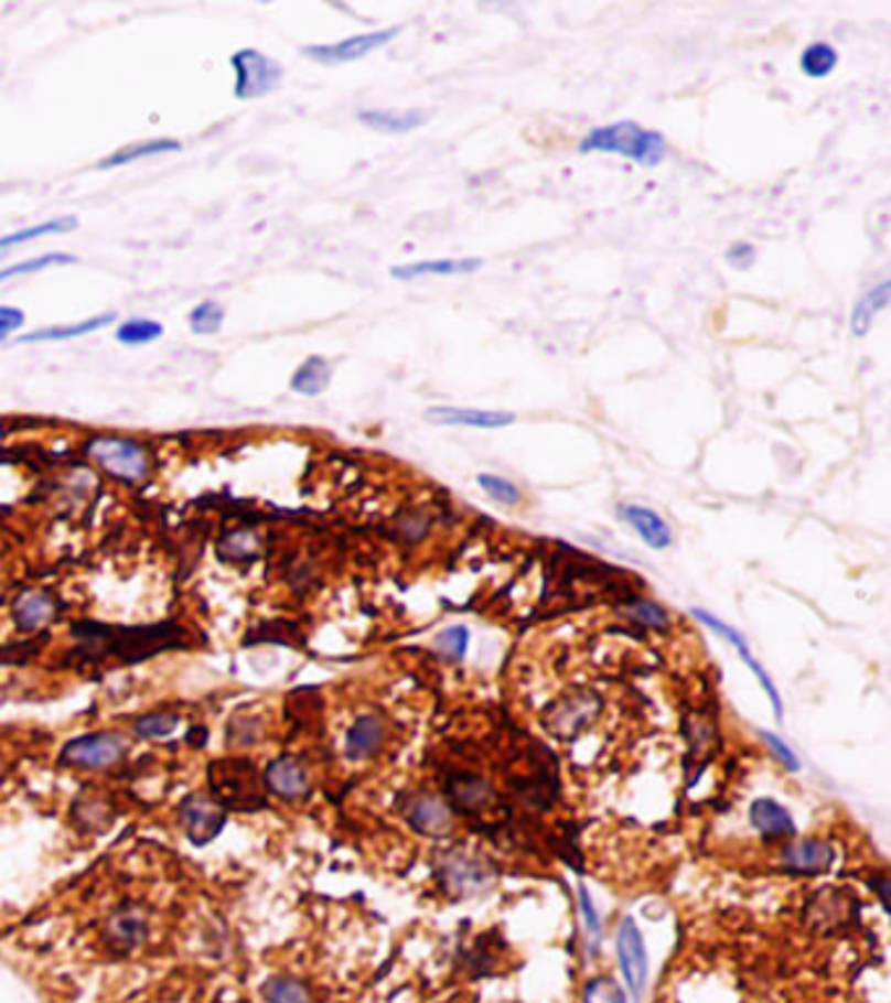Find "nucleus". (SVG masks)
<instances>
[{"label":"nucleus","instance_id":"nucleus-1","mask_svg":"<svg viewBox=\"0 0 891 1003\" xmlns=\"http://www.w3.org/2000/svg\"><path fill=\"white\" fill-rule=\"evenodd\" d=\"M74 648L66 664L74 669H118L133 667L168 651H191L194 640L179 623L158 625H105L82 619L71 625Z\"/></svg>","mask_w":891,"mask_h":1003},{"label":"nucleus","instance_id":"nucleus-2","mask_svg":"<svg viewBox=\"0 0 891 1003\" xmlns=\"http://www.w3.org/2000/svg\"><path fill=\"white\" fill-rule=\"evenodd\" d=\"M210 800H215L225 813H259L267 808L265 776L257 763L246 755H225L210 761L207 766Z\"/></svg>","mask_w":891,"mask_h":1003},{"label":"nucleus","instance_id":"nucleus-3","mask_svg":"<svg viewBox=\"0 0 891 1003\" xmlns=\"http://www.w3.org/2000/svg\"><path fill=\"white\" fill-rule=\"evenodd\" d=\"M578 152L591 154H620L643 168H656L667 158V139L659 131L643 129L635 121H618L591 129L578 144Z\"/></svg>","mask_w":891,"mask_h":1003},{"label":"nucleus","instance_id":"nucleus-4","mask_svg":"<svg viewBox=\"0 0 891 1003\" xmlns=\"http://www.w3.org/2000/svg\"><path fill=\"white\" fill-rule=\"evenodd\" d=\"M84 452L97 468L120 484H141L150 476V452L131 436H92Z\"/></svg>","mask_w":891,"mask_h":1003},{"label":"nucleus","instance_id":"nucleus-5","mask_svg":"<svg viewBox=\"0 0 891 1003\" xmlns=\"http://www.w3.org/2000/svg\"><path fill=\"white\" fill-rule=\"evenodd\" d=\"M129 747L118 732H92L61 747L58 766L74 772H105L126 758Z\"/></svg>","mask_w":891,"mask_h":1003},{"label":"nucleus","instance_id":"nucleus-6","mask_svg":"<svg viewBox=\"0 0 891 1003\" xmlns=\"http://www.w3.org/2000/svg\"><path fill=\"white\" fill-rule=\"evenodd\" d=\"M230 66L236 71V84L233 95L236 100H259L280 87L282 66L272 61L270 55L244 47V51L230 55Z\"/></svg>","mask_w":891,"mask_h":1003},{"label":"nucleus","instance_id":"nucleus-7","mask_svg":"<svg viewBox=\"0 0 891 1003\" xmlns=\"http://www.w3.org/2000/svg\"><path fill=\"white\" fill-rule=\"evenodd\" d=\"M601 701L591 690H572L557 698L555 703L544 711L541 724L557 740H572L589 730L593 719L599 716Z\"/></svg>","mask_w":891,"mask_h":1003},{"label":"nucleus","instance_id":"nucleus-8","mask_svg":"<svg viewBox=\"0 0 891 1003\" xmlns=\"http://www.w3.org/2000/svg\"><path fill=\"white\" fill-rule=\"evenodd\" d=\"M175 818H179L183 833L194 846H207L221 837L228 826V813L210 800L207 795H186L175 805Z\"/></svg>","mask_w":891,"mask_h":1003},{"label":"nucleus","instance_id":"nucleus-9","mask_svg":"<svg viewBox=\"0 0 891 1003\" xmlns=\"http://www.w3.org/2000/svg\"><path fill=\"white\" fill-rule=\"evenodd\" d=\"M398 34H400V26H393V30L353 34V37H345L337 42H324V45L303 47V55L311 61L322 63V66H337V63H351V61L366 58L369 53L385 47L387 42H393Z\"/></svg>","mask_w":891,"mask_h":1003},{"label":"nucleus","instance_id":"nucleus-10","mask_svg":"<svg viewBox=\"0 0 891 1003\" xmlns=\"http://www.w3.org/2000/svg\"><path fill=\"white\" fill-rule=\"evenodd\" d=\"M147 936H150V917L137 904L118 907L105 925V943L116 957L137 951L147 941Z\"/></svg>","mask_w":891,"mask_h":1003},{"label":"nucleus","instance_id":"nucleus-11","mask_svg":"<svg viewBox=\"0 0 891 1003\" xmlns=\"http://www.w3.org/2000/svg\"><path fill=\"white\" fill-rule=\"evenodd\" d=\"M618 957H620V967L622 974H625V983L631 988L633 999L641 1001L643 988H646V978H648V957H646V946H643V936L638 930V925L631 917L620 923L618 928Z\"/></svg>","mask_w":891,"mask_h":1003},{"label":"nucleus","instance_id":"nucleus-12","mask_svg":"<svg viewBox=\"0 0 891 1003\" xmlns=\"http://www.w3.org/2000/svg\"><path fill=\"white\" fill-rule=\"evenodd\" d=\"M58 602L47 591H21L11 604V619L21 633L40 635L58 617Z\"/></svg>","mask_w":891,"mask_h":1003},{"label":"nucleus","instance_id":"nucleus-13","mask_svg":"<svg viewBox=\"0 0 891 1003\" xmlns=\"http://www.w3.org/2000/svg\"><path fill=\"white\" fill-rule=\"evenodd\" d=\"M261 776H265L267 792L280 797V800L286 802L301 800V797L309 792L307 768H303V763L296 761L293 755H280V758H275Z\"/></svg>","mask_w":891,"mask_h":1003},{"label":"nucleus","instance_id":"nucleus-14","mask_svg":"<svg viewBox=\"0 0 891 1003\" xmlns=\"http://www.w3.org/2000/svg\"><path fill=\"white\" fill-rule=\"evenodd\" d=\"M431 423L442 427H469V429H505L515 423L511 411H484V408H458V406H434L427 411Z\"/></svg>","mask_w":891,"mask_h":1003},{"label":"nucleus","instance_id":"nucleus-15","mask_svg":"<svg viewBox=\"0 0 891 1003\" xmlns=\"http://www.w3.org/2000/svg\"><path fill=\"white\" fill-rule=\"evenodd\" d=\"M358 121L366 129L379 133H408L421 129L429 121V110L423 108H377V110H361Z\"/></svg>","mask_w":891,"mask_h":1003},{"label":"nucleus","instance_id":"nucleus-16","mask_svg":"<svg viewBox=\"0 0 891 1003\" xmlns=\"http://www.w3.org/2000/svg\"><path fill=\"white\" fill-rule=\"evenodd\" d=\"M481 259H423L414 265L393 267L390 274L395 280H419V278H450V274H471L481 270Z\"/></svg>","mask_w":891,"mask_h":1003},{"label":"nucleus","instance_id":"nucleus-17","mask_svg":"<svg viewBox=\"0 0 891 1003\" xmlns=\"http://www.w3.org/2000/svg\"><path fill=\"white\" fill-rule=\"evenodd\" d=\"M620 515L652 549H667L672 543V528L659 513L643 505H622Z\"/></svg>","mask_w":891,"mask_h":1003},{"label":"nucleus","instance_id":"nucleus-18","mask_svg":"<svg viewBox=\"0 0 891 1003\" xmlns=\"http://www.w3.org/2000/svg\"><path fill=\"white\" fill-rule=\"evenodd\" d=\"M782 863L797 873H822L834 863V850L822 839H801L782 852Z\"/></svg>","mask_w":891,"mask_h":1003},{"label":"nucleus","instance_id":"nucleus-19","mask_svg":"<svg viewBox=\"0 0 891 1003\" xmlns=\"http://www.w3.org/2000/svg\"><path fill=\"white\" fill-rule=\"evenodd\" d=\"M406 818L416 831L427 833V837H437V833H444L450 829V810L444 808V802L434 795L411 797V802H408L406 808Z\"/></svg>","mask_w":891,"mask_h":1003},{"label":"nucleus","instance_id":"nucleus-20","mask_svg":"<svg viewBox=\"0 0 891 1003\" xmlns=\"http://www.w3.org/2000/svg\"><path fill=\"white\" fill-rule=\"evenodd\" d=\"M382 743H385V724L374 713H366V716H358L345 734V755L353 761L369 758L379 751Z\"/></svg>","mask_w":891,"mask_h":1003},{"label":"nucleus","instance_id":"nucleus-21","mask_svg":"<svg viewBox=\"0 0 891 1003\" xmlns=\"http://www.w3.org/2000/svg\"><path fill=\"white\" fill-rule=\"evenodd\" d=\"M448 797L452 808L463 810V813H473V810H481L490 802L492 787L484 776L455 774L448 781Z\"/></svg>","mask_w":891,"mask_h":1003},{"label":"nucleus","instance_id":"nucleus-22","mask_svg":"<svg viewBox=\"0 0 891 1003\" xmlns=\"http://www.w3.org/2000/svg\"><path fill=\"white\" fill-rule=\"evenodd\" d=\"M116 322V314H97L89 316V320H82L76 324H58V327H45V330H34L30 335H21L17 343L21 345H32V343H61V341H74V337H84L92 335V332L108 327V324Z\"/></svg>","mask_w":891,"mask_h":1003},{"label":"nucleus","instance_id":"nucleus-23","mask_svg":"<svg viewBox=\"0 0 891 1003\" xmlns=\"http://www.w3.org/2000/svg\"><path fill=\"white\" fill-rule=\"evenodd\" d=\"M165 152H181V141L175 139H150V141H139V144H126L116 150L108 158H103L97 162L100 171H110V168H124L131 165V162L154 158V154H165Z\"/></svg>","mask_w":891,"mask_h":1003},{"label":"nucleus","instance_id":"nucleus-24","mask_svg":"<svg viewBox=\"0 0 891 1003\" xmlns=\"http://www.w3.org/2000/svg\"><path fill=\"white\" fill-rule=\"evenodd\" d=\"M889 291H891L889 280H881L879 285L871 288V291L855 303V309L850 314V330L855 337H866L868 332H871L876 316H879L883 309L889 306Z\"/></svg>","mask_w":891,"mask_h":1003},{"label":"nucleus","instance_id":"nucleus-25","mask_svg":"<svg viewBox=\"0 0 891 1003\" xmlns=\"http://www.w3.org/2000/svg\"><path fill=\"white\" fill-rule=\"evenodd\" d=\"M332 364L324 356H309L291 377V390L303 398H316L330 387Z\"/></svg>","mask_w":891,"mask_h":1003},{"label":"nucleus","instance_id":"nucleus-26","mask_svg":"<svg viewBox=\"0 0 891 1003\" xmlns=\"http://www.w3.org/2000/svg\"><path fill=\"white\" fill-rule=\"evenodd\" d=\"M751 821L755 829L763 833V837L780 839V837H790V833H795V823H792L790 813L774 800H755L751 805Z\"/></svg>","mask_w":891,"mask_h":1003},{"label":"nucleus","instance_id":"nucleus-27","mask_svg":"<svg viewBox=\"0 0 891 1003\" xmlns=\"http://www.w3.org/2000/svg\"><path fill=\"white\" fill-rule=\"evenodd\" d=\"M76 228H79V220H76L74 215L55 217V220L32 225V228H24V230H13V233H9V236H0V251H9V249H13V246L37 241V238H45V236H61V233H71Z\"/></svg>","mask_w":891,"mask_h":1003},{"label":"nucleus","instance_id":"nucleus-28","mask_svg":"<svg viewBox=\"0 0 891 1003\" xmlns=\"http://www.w3.org/2000/svg\"><path fill=\"white\" fill-rule=\"evenodd\" d=\"M179 724H181L179 711H152L133 719L131 734L139 740H162L171 737V734L179 730Z\"/></svg>","mask_w":891,"mask_h":1003},{"label":"nucleus","instance_id":"nucleus-29","mask_svg":"<svg viewBox=\"0 0 891 1003\" xmlns=\"http://www.w3.org/2000/svg\"><path fill=\"white\" fill-rule=\"evenodd\" d=\"M837 63L839 53L829 42H813L801 53V71L808 79H826V76L834 74Z\"/></svg>","mask_w":891,"mask_h":1003},{"label":"nucleus","instance_id":"nucleus-30","mask_svg":"<svg viewBox=\"0 0 891 1003\" xmlns=\"http://www.w3.org/2000/svg\"><path fill=\"white\" fill-rule=\"evenodd\" d=\"M855 896H837V892H824L813 904V923H824L826 928L834 930L837 925H845L850 920V904Z\"/></svg>","mask_w":891,"mask_h":1003},{"label":"nucleus","instance_id":"nucleus-31","mask_svg":"<svg viewBox=\"0 0 891 1003\" xmlns=\"http://www.w3.org/2000/svg\"><path fill=\"white\" fill-rule=\"evenodd\" d=\"M265 737V724H261L259 716H233L228 722V734H225V743L228 747H236V751H244V747H254L261 743Z\"/></svg>","mask_w":891,"mask_h":1003},{"label":"nucleus","instance_id":"nucleus-32","mask_svg":"<svg viewBox=\"0 0 891 1003\" xmlns=\"http://www.w3.org/2000/svg\"><path fill=\"white\" fill-rule=\"evenodd\" d=\"M261 995L267 1003H314L309 988L293 978H270L261 985Z\"/></svg>","mask_w":891,"mask_h":1003},{"label":"nucleus","instance_id":"nucleus-33","mask_svg":"<svg viewBox=\"0 0 891 1003\" xmlns=\"http://www.w3.org/2000/svg\"><path fill=\"white\" fill-rule=\"evenodd\" d=\"M162 324L154 320H144V316H133V320H126L118 324L116 330V341L120 345H147L154 343L162 337Z\"/></svg>","mask_w":891,"mask_h":1003},{"label":"nucleus","instance_id":"nucleus-34","mask_svg":"<svg viewBox=\"0 0 891 1003\" xmlns=\"http://www.w3.org/2000/svg\"><path fill=\"white\" fill-rule=\"evenodd\" d=\"M68 265H76V257H71V254H42V257L17 261V265L0 270V282L21 278V274L45 272V270H51V267H68Z\"/></svg>","mask_w":891,"mask_h":1003},{"label":"nucleus","instance_id":"nucleus-35","mask_svg":"<svg viewBox=\"0 0 891 1003\" xmlns=\"http://www.w3.org/2000/svg\"><path fill=\"white\" fill-rule=\"evenodd\" d=\"M225 322V312L217 301H202L191 309L189 314V327L194 335H217L223 330Z\"/></svg>","mask_w":891,"mask_h":1003},{"label":"nucleus","instance_id":"nucleus-36","mask_svg":"<svg viewBox=\"0 0 891 1003\" xmlns=\"http://www.w3.org/2000/svg\"><path fill=\"white\" fill-rule=\"evenodd\" d=\"M217 552H221V560H225V562H246V560H254V557L259 554V541H257V536H251L246 531H236L221 543Z\"/></svg>","mask_w":891,"mask_h":1003},{"label":"nucleus","instance_id":"nucleus-37","mask_svg":"<svg viewBox=\"0 0 891 1003\" xmlns=\"http://www.w3.org/2000/svg\"><path fill=\"white\" fill-rule=\"evenodd\" d=\"M625 614L635 619V623L652 627V630H667L669 627L667 612H664L659 604L648 602V598H631V602L625 604Z\"/></svg>","mask_w":891,"mask_h":1003},{"label":"nucleus","instance_id":"nucleus-38","mask_svg":"<svg viewBox=\"0 0 891 1003\" xmlns=\"http://www.w3.org/2000/svg\"><path fill=\"white\" fill-rule=\"evenodd\" d=\"M45 640H47V635L40 633L30 640L6 643V646H0V667H19V664H26L30 659H34V656L42 651V646H45Z\"/></svg>","mask_w":891,"mask_h":1003},{"label":"nucleus","instance_id":"nucleus-39","mask_svg":"<svg viewBox=\"0 0 891 1003\" xmlns=\"http://www.w3.org/2000/svg\"><path fill=\"white\" fill-rule=\"evenodd\" d=\"M71 816L82 818L84 829L87 831H100L108 826V816H110V805L100 800V797H87V800H76L74 808H71Z\"/></svg>","mask_w":891,"mask_h":1003},{"label":"nucleus","instance_id":"nucleus-40","mask_svg":"<svg viewBox=\"0 0 891 1003\" xmlns=\"http://www.w3.org/2000/svg\"><path fill=\"white\" fill-rule=\"evenodd\" d=\"M476 482L481 486V492H484L486 497H492L494 502H500V505L513 507L520 502V489L513 482H507V478L494 476V473H479Z\"/></svg>","mask_w":891,"mask_h":1003},{"label":"nucleus","instance_id":"nucleus-41","mask_svg":"<svg viewBox=\"0 0 891 1003\" xmlns=\"http://www.w3.org/2000/svg\"><path fill=\"white\" fill-rule=\"evenodd\" d=\"M583 1003H627L622 988L612 978H593L583 991Z\"/></svg>","mask_w":891,"mask_h":1003},{"label":"nucleus","instance_id":"nucleus-42","mask_svg":"<svg viewBox=\"0 0 891 1003\" xmlns=\"http://www.w3.org/2000/svg\"><path fill=\"white\" fill-rule=\"evenodd\" d=\"M437 648L448 656V659H463L465 648H469V630L465 627H448L440 638H437Z\"/></svg>","mask_w":891,"mask_h":1003},{"label":"nucleus","instance_id":"nucleus-43","mask_svg":"<svg viewBox=\"0 0 891 1003\" xmlns=\"http://www.w3.org/2000/svg\"><path fill=\"white\" fill-rule=\"evenodd\" d=\"M724 257H727V265L734 267L738 272L751 270V267L755 265V249H753L751 244H745V241L732 244L730 251H727Z\"/></svg>","mask_w":891,"mask_h":1003},{"label":"nucleus","instance_id":"nucleus-44","mask_svg":"<svg viewBox=\"0 0 891 1003\" xmlns=\"http://www.w3.org/2000/svg\"><path fill=\"white\" fill-rule=\"evenodd\" d=\"M24 327V312L17 306H0V343Z\"/></svg>","mask_w":891,"mask_h":1003},{"label":"nucleus","instance_id":"nucleus-45","mask_svg":"<svg viewBox=\"0 0 891 1003\" xmlns=\"http://www.w3.org/2000/svg\"><path fill=\"white\" fill-rule=\"evenodd\" d=\"M763 740H766V745H769V747H772V751H774L776 758H780V761L784 763V766H787V768H790V772H797V768H801V761H797V758H795V753H792V751H790V747H787V745H784L780 737H774V734H772V732H763Z\"/></svg>","mask_w":891,"mask_h":1003},{"label":"nucleus","instance_id":"nucleus-46","mask_svg":"<svg viewBox=\"0 0 891 1003\" xmlns=\"http://www.w3.org/2000/svg\"><path fill=\"white\" fill-rule=\"evenodd\" d=\"M581 909H583V915H586V928H589L591 936H597L599 934V917H597V913H593L591 896H589V892H586V888H581Z\"/></svg>","mask_w":891,"mask_h":1003},{"label":"nucleus","instance_id":"nucleus-47","mask_svg":"<svg viewBox=\"0 0 891 1003\" xmlns=\"http://www.w3.org/2000/svg\"><path fill=\"white\" fill-rule=\"evenodd\" d=\"M0 776H3V766H0Z\"/></svg>","mask_w":891,"mask_h":1003}]
</instances>
